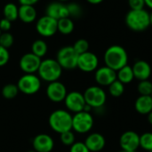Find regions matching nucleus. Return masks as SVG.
<instances>
[{"mask_svg":"<svg viewBox=\"0 0 152 152\" xmlns=\"http://www.w3.org/2000/svg\"><path fill=\"white\" fill-rule=\"evenodd\" d=\"M105 66L118 71L128 63V54L126 50L118 45H113L107 48L104 53Z\"/></svg>","mask_w":152,"mask_h":152,"instance_id":"nucleus-1","label":"nucleus"},{"mask_svg":"<svg viewBox=\"0 0 152 152\" xmlns=\"http://www.w3.org/2000/svg\"><path fill=\"white\" fill-rule=\"evenodd\" d=\"M125 22L133 31H144L151 26L150 13L145 9L130 10L125 17Z\"/></svg>","mask_w":152,"mask_h":152,"instance_id":"nucleus-2","label":"nucleus"},{"mask_svg":"<svg viewBox=\"0 0 152 152\" xmlns=\"http://www.w3.org/2000/svg\"><path fill=\"white\" fill-rule=\"evenodd\" d=\"M48 122L52 130L60 134L72 130V115L68 110H54L51 113Z\"/></svg>","mask_w":152,"mask_h":152,"instance_id":"nucleus-3","label":"nucleus"},{"mask_svg":"<svg viewBox=\"0 0 152 152\" xmlns=\"http://www.w3.org/2000/svg\"><path fill=\"white\" fill-rule=\"evenodd\" d=\"M37 73L41 80L52 83L59 80L62 74V68L56 59H45L41 61Z\"/></svg>","mask_w":152,"mask_h":152,"instance_id":"nucleus-4","label":"nucleus"},{"mask_svg":"<svg viewBox=\"0 0 152 152\" xmlns=\"http://www.w3.org/2000/svg\"><path fill=\"white\" fill-rule=\"evenodd\" d=\"M84 98L86 103L94 110L103 108L107 101V94L100 86H92L86 89Z\"/></svg>","mask_w":152,"mask_h":152,"instance_id":"nucleus-5","label":"nucleus"},{"mask_svg":"<svg viewBox=\"0 0 152 152\" xmlns=\"http://www.w3.org/2000/svg\"><path fill=\"white\" fill-rule=\"evenodd\" d=\"M77 59L78 54L76 53L73 46L70 45L61 47L56 54V61L62 69L70 70L76 69L77 67Z\"/></svg>","mask_w":152,"mask_h":152,"instance_id":"nucleus-6","label":"nucleus"},{"mask_svg":"<svg viewBox=\"0 0 152 152\" xmlns=\"http://www.w3.org/2000/svg\"><path fill=\"white\" fill-rule=\"evenodd\" d=\"M94 117L91 112L80 111L72 116V130L77 134H87L94 126Z\"/></svg>","mask_w":152,"mask_h":152,"instance_id":"nucleus-7","label":"nucleus"},{"mask_svg":"<svg viewBox=\"0 0 152 152\" xmlns=\"http://www.w3.org/2000/svg\"><path fill=\"white\" fill-rule=\"evenodd\" d=\"M20 92L27 95L37 94L41 88V79L35 74H24L21 76L17 83Z\"/></svg>","mask_w":152,"mask_h":152,"instance_id":"nucleus-8","label":"nucleus"},{"mask_svg":"<svg viewBox=\"0 0 152 152\" xmlns=\"http://www.w3.org/2000/svg\"><path fill=\"white\" fill-rule=\"evenodd\" d=\"M37 32L43 37H50L58 31V20L45 15L38 19L36 23Z\"/></svg>","mask_w":152,"mask_h":152,"instance_id":"nucleus-9","label":"nucleus"},{"mask_svg":"<svg viewBox=\"0 0 152 152\" xmlns=\"http://www.w3.org/2000/svg\"><path fill=\"white\" fill-rule=\"evenodd\" d=\"M77 68L86 73L95 71L99 68V59L95 53L88 51L78 55Z\"/></svg>","mask_w":152,"mask_h":152,"instance_id":"nucleus-10","label":"nucleus"},{"mask_svg":"<svg viewBox=\"0 0 152 152\" xmlns=\"http://www.w3.org/2000/svg\"><path fill=\"white\" fill-rule=\"evenodd\" d=\"M63 102L65 103V106L68 111L73 112V113L83 111L86 104L85 98H84V94L77 91L68 93Z\"/></svg>","mask_w":152,"mask_h":152,"instance_id":"nucleus-11","label":"nucleus"},{"mask_svg":"<svg viewBox=\"0 0 152 152\" xmlns=\"http://www.w3.org/2000/svg\"><path fill=\"white\" fill-rule=\"evenodd\" d=\"M41 61V58L32 53H28L21 56L19 61V66L25 74H35L37 72Z\"/></svg>","mask_w":152,"mask_h":152,"instance_id":"nucleus-12","label":"nucleus"},{"mask_svg":"<svg viewBox=\"0 0 152 152\" xmlns=\"http://www.w3.org/2000/svg\"><path fill=\"white\" fill-rule=\"evenodd\" d=\"M46 96L53 102H61L67 95L66 86L60 81L49 83L46 87Z\"/></svg>","mask_w":152,"mask_h":152,"instance_id":"nucleus-13","label":"nucleus"},{"mask_svg":"<svg viewBox=\"0 0 152 152\" xmlns=\"http://www.w3.org/2000/svg\"><path fill=\"white\" fill-rule=\"evenodd\" d=\"M119 144L122 150L136 152L140 148V135L134 131H126L120 136Z\"/></svg>","mask_w":152,"mask_h":152,"instance_id":"nucleus-14","label":"nucleus"},{"mask_svg":"<svg viewBox=\"0 0 152 152\" xmlns=\"http://www.w3.org/2000/svg\"><path fill=\"white\" fill-rule=\"evenodd\" d=\"M94 79L100 86H109L117 80V71L107 66L100 67L95 70Z\"/></svg>","mask_w":152,"mask_h":152,"instance_id":"nucleus-15","label":"nucleus"},{"mask_svg":"<svg viewBox=\"0 0 152 152\" xmlns=\"http://www.w3.org/2000/svg\"><path fill=\"white\" fill-rule=\"evenodd\" d=\"M32 145L36 152H51L54 147V142L49 134H40L34 137Z\"/></svg>","mask_w":152,"mask_h":152,"instance_id":"nucleus-16","label":"nucleus"},{"mask_svg":"<svg viewBox=\"0 0 152 152\" xmlns=\"http://www.w3.org/2000/svg\"><path fill=\"white\" fill-rule=\"evenodd\" d=\"M45 12H46L45 15L50 16L57 20L62 18L69 17L68 6L61 2H53L49 4L46 7Z\"/></svg>","mask_w":152,"mask_h":152,"instance_id":"nucleus-17","label":"nucleus"},{"mask_svg":"<svg viewBox=\"0 0 152 152\" xmlns=\"http://www.w3.org/2000/svg\"><path fill=\"white\" fill-rule=\"evenodd\" d=\"M134 78L139 81L148 80L151 75V65L143 60L136 61L132 66Z\"/></svg>","mask_w":152,"mask_h":152,"instance_id":"nucleus-18","label":"nucleus"},{"mask_svg":"<svg viewBox=\"0 0 152 152\" xmlns=\"http://www.w3.org/2000/svg\"><path fill=\"white\" fill-rule=\"evenodd\" d=\"M85 144L90 152H99L104 149L106 145V140L102 134L92 133L86 138Z\"/></svg>","mask_w":152,"mask_h":152,"instance_id":"nucleus-19","label":"nucleus"},{"mask_svg":"<svg viewBox=\"0 0 152 152\" xmlns=\"http://www.w3.org/2000/svg\"><path fill=\"white\" fill-rule=\"evenodd\" d=\"M134 109L141 115H148L152 111L151 95H140L134 102Z\"/></svg>","mask_w":152,"mask_h":152,"instance_id":"nucleus-20","label":"nucleus"},{"mask_svg":"<svg viewBox=\"0 0 152 152\" xmlns=\"http://www.w3.org/2000/svg\"><path fill=\"white\" fill-rule=\"evenodd\" d=\"M37 12L34 5H20L19 7V19L24 23H32L36 20Z\"/></svg>","mask_w":152,"mask_h":152,"instance_id":"nucleus-21","label":"nucleus"},{"mask_svg":"<svg viewBox=\"0 0 152 152\" xmlns=\"http://www.w3.org/2000/svg\"><path fill=\"white\" fill-rule=\"evenodd\" d=\"M117 79L124 85L130 84L134 79L132 67L127 64L125 67L118 69L117 71Z\"/></svg>","mask_w":152,"mask_h":152,"instance_id":"nucleus-22","label":"nucleus"},{"mask_svg":"<svg viewBox=\"0 0 152 152\" xmlns=\"http://www.w3.org/2000/svg\"><path fill=\"white\" fill-rule=\"evenodd\" d=\"M4 18L9 20L10 21H15L19 19V7L14 3H7L3 8Z\"/></svg>","mask_w":152,"mask_h":152,"instance_id":"nucleus-23","label":"nucleus"},{"mask_svg":"<svg viewBox=\"0 0 152 152\" xmlns=\"http://www.w3.org/2000/svg\"><path fill=\"white\" fill-rule=\"evenodd\" d=\"M75 28L73 20L70 17L58 20V31L62 35H69L73 32Z\"/></svg>","mask_w":152,"mask_h":152,"instance_id":"nucleus-24","label":"nucleus"},{"mask_svg":"<svg viewBox=\"0 0 152 152\" xmlns=\"http://www.w3.org/2000/svg\"><path fill=\"white\" fill-rule=\"evenodd\" d=\"M47 50H48L47 44L43 39L35 40L31 45V53H34L35 55L38 56L39 58L44 57L46 54Z\"/></svg>","mask_w":152,"mask_h":152,"instance_id":"nucleus-25","label":"nucleus"},{"mask_svg":"<svg viewBox=\"0 0 152 152\" xmlns=\"http://www.w3.org/2000/svg\"><path fill=\"white\" fill-rule=\"evenodd\" d=\"M108 89H109L110 94L112 97L118 98V97L122 96L123 94L125 93V85L117 79L108 86Z\"/></svg>","mask_w":152,"mask_h":152,"instance_id":"nucleus-26","label":"nucleus"},{"mask_svg":"<svg viewBox=\"0 0 152 152\" xmlns=\"http://www.w3.org/2000/svg\"><path fill=\"white\" fill-rule=\"evenodd\" d=\"M19 89L17 85L14 84H7L2 88V95L4 98L7 100H12L15 98L19 94Z\"/></svg>","mask_w":152,"mask_h":152,"instance_id":"nucleus-27","label":"nucleus"},{"mask_svg":"<svg viewBox=\"0 0 152 152\" xmlns=\"http://www.w3.org/2000/svg\"><path fill=\"white\" fill-rule=\"evenodd\" d=\"M140 148L146 151H152V133L146 132L140 135Z\"/></svg>","mask_w":152,"mask_h":152,"instance_id":"nucleus-28","label":"nucleus"},{"mask_svg":"<svg viewBox=\"0 0 152 152\" xmlns=\"http://www.w3.org/2000/svg\"><path fill=\"white\" fill-rule=\"evenodd\" d=\"M137 91L140 95H151L152 82L149 79L140 81L137 85Z\"/></svg>","mask_w":152,"mask_h":152,"instance_id":"nucleus-29","label":"nucleus"},{"mask_svg":"<svg viewBox=\"0 0 152 152\" xmlns=\"http://www.w3.org/2000/svg\"><path fill=\"white\" fill-rule=\"evenodd\" d=\"M72 46L78 55L89 51V43L86 39L84 38L77 39Z\"/></svg>","mask_w":152,"mask_h":152,"instance_id":"nucleus-30","label":"nucleus"},{"mask_svg":"<svg viewBox=\"0 0 152 152\" xmlns=\"http://www.w3.org/2000/svg\"><path fill=\"white\" fill-rule=\"evenodd\" d=\"M13 42H14L13 36L9 31L2 32V34L0 35V45L8 49L13 45Z\"/></svg>","mask_w":152,"mask_h":152,"instance_id":"nucleus-31","label":"nucleus"},{"mask_svg":"<svg viewBox=\"0 0 152 152\" xmlns=\"http://www.w3.org/2000/svg\"><path fill=\"white\" fill-rule=\"evenodd\" d=\"M67 6H68V9H69V17L78 18V17H80L82 15L83 9H82L80 4H78L77 3H70V4H67Z\"/></svg>","mask_w":152,"mask_h":152,"instance_id":"nucleus-32","label":"nucleus"},{"mask_svg":"<svg viewBox=\"0 0 152 152\" xmlns=\"http://www.w3.org/2000/svg\"><path fill=\"white\" fill-rule=\"evenodd\" d=\"M60 135H61L60 136L61 142L65 146H71L75 142V134L71 130L62 133Z\"/></svg>","mask_w":152,"mask_h":152,"instance_id":"nucleus-33","label":"nucleus"},{"mask_svg":"<svg viewBox=\"0 0 152 152\" xmlns=\"http://www.w3.org/2000/svg\"><path fill=\"white\" fill-rule=\"evenodd\" d=\"M9 60H10V53L8 49L0 45V67L6 65Z\"/></svg>","mask_w":152,"mask_h":152,"instance_id":"nucleus-34","label":"nucleus"},{"mask_svg":"<svg viewBox=\"0 0 152 152\" xmlns=\"http://www.w3.org/2000/svg\"><path fill=\"white\" fill-rule=\"evenodd\" d=\"M69 152H90L85 142H75L71 146Z\"/></svg>","mask_w":152,"mask_h":152,"instance_id":"nucleus-35","label":"nucleus"},{"mask_svg":"<svg viewBox=\"0 0 152 152\" xmlns=\"http://www.w3.org/2000/svg\"><path fill=\"white\" fill-rule=\"evenodd\" d=\"M128 5L130 10H141L144 9L145 2L144 0H128Z\"/></svg>","mask_w":152,"mask_h":152,"instance_id":"nucleus-36","label":"nucleus"},{"mask_svg":"<svg viewBox=\"0 0 152 152\" xmlns=\"http://www.w3.org/2000/svg\"><path fill=\"white\" fill-rule=\"evenodd\" d=\"M12 28V21L3 18L0 20V29L2 32H8Z\"/></svg>","mask_w":152,"mask_h":152,"instance_id":"nucleus-37","label":"nucleus"},{"mask_svg":"<svg viewBox=\"0 0 152 152\" xmlns=\"http://www.w3.org/2000/svg\"><path fill=\"white\" fill-rule=\"evenodd\" d=\"M20 5H35L39 0H18Z\"/></svg>","mask_w":152,"mask_h":152,"instance_id":"nucleus-38","label":"nucleus"},{"mask_svg":"<svg viewBox=\"0 0 152 152\" xmlns=\"http://www.w3.org/2000/svg\"><path fill=\"white\" fill-rule=\"evenodd\" d=\"M86 1L91 4H99L102 2H103L104 0H86Z\"/></svg>","mask_w":152,"mask_h":152,"instance_id":"nucleus-39","label":"nucleus"},{"mask_svg":"<svg viewBox=\"0 0 152 152\" xmlns=\"http://www.w3.org/2000/svg\"><path fill=\"white\" fill-rule=\"evenodd\" d=\"M144 2H145V5L152 10V0H144Z\"/></svg>","mask_w":152,"mask_h":152,"instance_id":"nucleus-40","label":"nucleus"},{"mask_svg":"<svg viewBox=\"0 0 152 152\" xmlns=\"http://www.w3.org/2000/svg\"><path fill=\"white\" fill-rule=\"evenodd\" d=\"M147 118H148V122L152 126V111L147 115Z\"/></svg>","mask_w":152,"mask_h":152,"instance_id":"nucleus-41","label":"nucleus"},{"mask_svg":"<svg viewBox=\"0 0 152 152\" xmlns=\"http://www.w3.org/2000/svg\"><path fill=\"white\" fill-rule=\"evenodd\" d=\"M150 20H151V25L152 26V12L150 13Z\"/></svg>","mask_w":152,"mask_h":152,"instance_id":"nucleus-42","label":"nucleus"},{"mask_svg":"<svg viewBox=\"0 0 152 152\" xmlns=\"http://www.w3.org/2000/svg\"><path fill=\"white\" fill-rule=\"evenodd\" d=\"M118 152H134V151H125V150H122V149H121V150H120Z\"/></svg>","mask_w":152,"mask_h":152,"instance_id":"nucleus-43","label":"nucleus"},{"mask_svg":"<svg viewBox=\"0 0 152 152\" xmlns=\"http://www.w3.org/2000/svg\"><path fill=\"white\" fill-rule=\"evenodd\" d=\"M67 1H69V0H58V2H61V3H62V2H67Z\"/></svg>","mask_w":152,"mask_h":152,"instance_id":"nucleus-44","label":"nucleus"},{"mask_svg":"<svg viewBox=\"0 0 152 152\" xmlns=\"http://www.w3.org/2000/svg\"><path fill=\"white\" fill-rule=\"evenodd\" d=\"M27 152H36L34 150H32V151H27Z\"/></svg>","mask_w":152,"mask_h":152,"instance_id":"nucleus-45","label":"nucleus"},{"mask_svg":"<svg viewBox=\"0 0 152 152\" xmlns=\"http://www.w3.org/2000/svg\"><path fill=\"white\" fill-rule=\"evenodd\" d=\"M2 34V31H1V29H0V35Z\"/></svg>","mask_w":152,"mask_h":152,"instance_id":"nucleus-46","label":"nucleus"},{"mask_svg":"<svg viewBox=\"0 0 152 152\" xmlns=\"http://www.w3.org/2000/svg\"><path fill=\"white\" fill-rule=\"evenodd\" d=\"M151 97H152V93H151Z\"/></svg>","mask_w":152,"mask_h":152,"instance_id":"nucleus-47","label":"nucleus"},{"mask_svg":"<svg viewBox=\"0 0 152 152\" xmlns=\"http://www.w3.org/2000/svg\"><path fill=\"white\" fill-rule=\"evenodd\" d=\"M150 152H152V151H150Z\"/></svg>","mask_w":152,"mask_h":152,"instance_id":"nucleus-48","label":"nucleus"}]
</instances>
